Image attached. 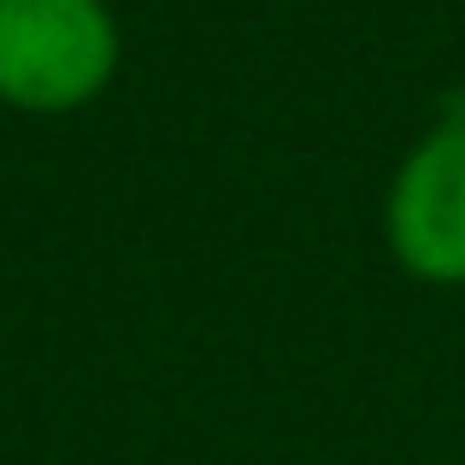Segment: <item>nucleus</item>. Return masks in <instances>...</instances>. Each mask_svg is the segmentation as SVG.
Segmentation results:
<instances>
[{
  "label": "nucleus",
  "instance_id": "nucleus-1",
  "mask_svg": "<svg viewBox=\"0 0 465 465\" xmlns=\"http://www.w3.org/2000/svg\"><path fill=\"white\" fill-rule=\"evenodd\" d=\"M118 71L106 0H0V101L18 113H77Z\"/></svg>",
  "mask_w": 465,
  "mask_h": 465
},
{
  "label": "nucleus",
  "instance_id": "nucleus-2",
  "mask_svg": "<svg viewBox=\"0 0 465 465\" xmlns=\"http://www.w3.org/2000/svg\"><path fill=\"white\" fill-rule=\"evenodd\" d=\"M389 253L419 283H465V118H442L401 159L383 206Z\"/></svg>",
  "mask_w": 465,
  "mask_h": 465
}]
</instances>
